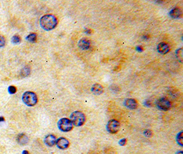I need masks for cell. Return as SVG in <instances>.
<instances>
[{
  "instance_id": "277c9868",
  "label": "cell",
  "mask_w": 183,
  "mask_h": 154,
  "mask_svg": "<svg viewBox=\"0 0 183 154\" xmlns=\"http://www.w3.org/2000/svg\"><path fill=\"white\" fill-rule=\"evenodd\" d=\"M58 127L59 129L63 132H68L73 129V125L71 120L67 118H62L58 122Z\"/></svg>"
},
{
  "instance_id": "30bf717a",
  "label": "cell",
  "mask_w": 183,
  "mask_h": 154,
  "mask_svg": "<svg viewBox=\"0 0 183 154\" xmlns=\"http://www.w3.org/2000/svg\"><path fill=\"white\" fill-rule=\"evenodd\" d=\"M157 50L161 54H165L170 51V47H169L168 44L165 43H160L158 44L157 47Z\"/></svg>"
},
{
  "instance_id": "6da1fadb",
  "label": "cell",
  "mask_w": 183,
  "mask_h": 154,
  "mask_svg": "<svg viewBox=\"0 0 183 154\" xmlns=\"http://www.w3.org/2000/svg\"><path fill=\"white\" fill-rule=\"evenodd\" d=\"M59 21L57 17L53 15H45L40 19V25L45 30L50 31L53 30L57 26Z\"/></svg>"
},
{
  "instance_id": "9a60e30c",
  "label": "cell",
  "mask_w": 183,
  "mask_h": 154,
  "mask_svg": "<svg viewBox=\"0 0 183 154\" xmlns=\"http://www.w3.org/2000/svg\"><path fill=\"white\" fill-rule=\"evenodd\" d=\"M37 36L36 33H31L29 35H28V36L26 37L27 41H28L30 43H34L37 41Z\"/></svg>"
},
{
  "instance_id": "4fadbf2b",
  "label": "cell",
  "mask_w": 183,
  "mask_h": 154,
  "mask_svg": "<svg viewBox=\"0 0 183 154\" xmlns=\"http://www.w3.org/2000/svg\"><path fill=\"white\" fill-rule=\"evenodd\" d=\"M17 141L21 145H25L28 142L29 138L25 134H20L17 138Z\"/></svg>"
},
{
  "instance_id": "7402d4cb",
  "label": "cell",
  "mask_w": 183,
  "mask_h": 154,
  "mask_svg": "<svg viewBox=\"0 0 183 154\" xmlns=\"http://www.w3.org/2000/svg\"><path fill=\"white\" fill-rule=\"evenodd\" d=\"M144 135L146 136V137L150 138L152 136V131L149 130V129H146V130L144 131Z\"/></svg>"
},
{
  "instance_id": "ffe728a7",
  "label": "cell",
  "mask_w": 183,
  "mask_h": 154,
  "mask_svg": "<svg viewBox=\"0 0 183 154\" xmlns=\"http://www.w3.org/2000/svg\"><path fill=\"white\" fill-rule=\"evenodd\" d=\"M8 92L10 93V94H15V93L17 92V88L15 86H9Z\"/></svg>"
},
{
  "instance_id": "44dd1931",
  "label": "cell",
  "mask_w": 183,
  "mask_h": 154,
  "mask_svg": "<svg viewBox=\"0 0 183 154\" xmlns=\"http://www.w3.org/2000/svg\"><path fill=\"white\" fill-rule=\"evenodd\" d=\"M6 45V39L3 36L0 35V47H2Z\"/></svg>"
},
{
  "instance_id": "5b68a950",
  "label": "cell",
  "mask_w": 183,
  "mask_h": 154,
  "mask_svg": "<svg viewBox=\"0 0 183 154\" xmlns=\"http://www.w3.org/2000/svg\"><path fill=\"white\" fill-rule=\"evenodd\" d=\"M120 123L117 120L113 119L109 120L106 125V129L110 134H116L119 131Z\"/></svg>"
},
{
  "instance_id": "cb8c5ba5",
  "label": "cell",
  "mask_w": 183,
  "mask_h": 154,
  "mask_svg": "<svg viewBox=\"0 0 183 154\" xmlns=\"http://www.w3.org/2000/svg\"><path fill=\"white\" fill-rule=\"evenodd\" d=\"M85 32L86 33V34H90L91 33V30H90V29H87V30H85Z\"/></svg>"
},
{
  "instance_id": "7c38bea8",
  "label": "cell",
  "mask_w": 183,
  "mask_h": 154,
  "mask_svg": "<svg viewBox=\"0 0 183 154\" xmlns=\"http://www.w3.org/2000/svg\"><path fill=\"white\" fill-rule=\"evenodd\" d=\"M91 91L94 95H100L103 93L104 87L100 84H93L92 88H91Z\"/></svg>"
},
{
  "instance_id": "d6986e66",
  "label": "cell",
  "mask_w": 183,
  "mask_h": 154,
  "mask_svg": "<svg viewBox=\"0 0 183 154\" xmlns=\"http://www.w3.org/2000/svg\"><path fill=\"white\" fill-rule=\"evenodd\" d=\"M30 73V68L28 66H26L25 68H23L21 71V75L23 77L28 76Z\"/></svg>"
},
{
  "instance_id": "9c48e42d",
  "label": "cell",
  "mask_w": 183,
  "mask_h": 154,
  "mask_svg": "<svg viewBox=\"0 0 183 154\" xmlns=\"http://www.w3.org/2000/svg\"><path fill=\"white\" fill-rule=\"evenodd\" d=\"M56 138L54 135L53 134H49L48 136H46L45 138V143L47 145L48 147H53L56 145Z\"/></svg>"
},
{
  "instance_id": "5bb4252c",
  "label": "cell",
  "mask_w": 183,
  "mask_h": 154,
  "mask_svg": "<svg viewBox=\"0 0 183 154\" xmlns=\"http://www.w3.org/2000/svg\"><path fill=\"white\" fill-rule=\"evenodd\" d=\"M170 16L173 19H178L182 16V10L180 8H174L170 11Z\"/></svg>"
},
{
  "instance_id": "3957f363",
  "label": "cell",
  "mask_w": 183,
  "mask_h": 154,
  "mask_svg": "<svg viewBox=\"0 0 183 154\" xmlns=\"http://www.w3.org/2000/svg\"><path fill=\"white\" fill-rule=\"evenodd\" d=\"M22 100L28 106H34L38 102L37 95L32 91H27L22 96Z\"/></svg>"
},
{
  "instance_id": "603a6c76",
  "label": "cell",
  "mask_w": 183,
  "mask_h": 154,
  "mask_svg": "<svg viewBox=\"0 0 183 154\" xmlns=\"http://www.w3.org/2000/svg\"><path fill=\"white\" fill-rule=\"evenodd\" d=\"M126 142H127L126 138H122V140H119V144L121 146H124L126 144Z\"/></svg>"
},
{
  "instance_id": "ac0fdd59",
  "label": "cell",
  "mask_w": 183,
  "mask_h": 154,
  "mask_svg": "<svg viewBox=\"0 0 183 154\" xmlns=\"http://www.w3.org/2000/svg\"><path fill=\"white\" fill-rule=\"evenodd\" d=\"M176 58H177L178 60H179L180 62H182V49L180 48L176 50Z\"/></svg>"
},
{
  "instance_id": "8fae6325",
  "label": "cell",
  "mask_w": 183,
  "mask_h": 154,
  "mask_svg": "<svg viewBox=\"0 0 183 154\" xmlns=\"http://www.w3.org/2000/svg\"><path fill=\"white\" fill-rule=\"evenodd\" d=\"M124 105L127 108L132 109V110H135L137 109L138 107V103L135 99H127L124 101Z\"/></svg>"
},
{
  "instance_id": "ba28073f",
  "label": "cell",
  "mask_w": 183,
  "mask_h": 154,
  "mask_svg": "<svg viewBox=\"0 0 183 154\" xmlns=\"http://www.w3.org/2000/svg\"><path fill=\"white\" fill-rule=\"evenodd\" d=\"M91 41L86 38H82L78 42V47L83 50H87L91 47Z\"/></svg>"
},
{
  "instance_id": "8992f818",
  "label": "cell",
  "mask_w": 183,
  "mask_h": 154,
  "mask_svg": "<svg viewBox=\"0 0 183 154\" xmlns=\"http://www.w3.org/2000/svg\"><path fill=\"white\" fill-rule=\"evenodd\" d=\"M157 107L160 110H163V111H167L169 110V109L171 108V102L169 101L167 98H160L158 100V101L157 103Z\"/></svg>"
},
{
  "instance_id": "d4e9b609",
  "label": "cell",
  "mask_w": 183,
  "mask_h": 154,
  "mask_svg": "<svg viewBox=\"0 0 183 154\" xmlns=\"http://www.w3.org/2000/svg\"><path fill=\"white\" fill-rule=\"evenodd\" d=\"M137 51H143V48L141 47V46H139V47H137Z\"/></svg>"
},
{
  "instance_id": "4316f807",
  "label": "cell",
  "mask_w": 183,
  "mask_h": 154,
  "mask_svg": "<svg viewBox=\"0 0 183 154\" xmlns=\"http://www.w3.org/2000/svg\"><path fill=\"white\" fill-rule=\"evenodd\" d=\"M22 154H29V152H28V151L25 150V151H23V153H22Z\"/></svg>"
},
{
  "instance_id": "83f0119b",
  "label": "cell",
  "mask_w": 183,
  "mask_h": 154,
  "mask_svg": "<svg viewBox=\"0 0 183 154\" xmlns=\"http://www.w3.org/2000/svg\"><path fill=\"white\" fill-rule=\"evenodd\" d=\"M176 154H183V152L182 151H178V152Z\"/></svg>"
},
{
  "instance_id": "7a4b0ae2",
  "label": "cell",
  "mask_w": 183,
  "mask_h": 154,
  "mask_svg": "<svg viewBox=\"0 0 183 154\" xmlns=\"http://www.w3.org/2000/svg\"><path fill=\"white\" fill-rule=\"evenodd\" d=\"M70 120L73 126L80 127L86 121V116L81 111H75L70 116Z\"/></svg>"
},
{
  "instance_id": "484cf974",
  "label": "cell",
  "mask_w": 183,
  "mask_h": 154,
  "mask_svg": "<svg viewBox=\"0 0 183 154\" xmlns=\"http://www.w3.org/2000/svg\"><path fill=\"white\" fill-rule=\"evenodd\" d=\"M4 120H5V119H4V117H0V123H1V122H4Z\"/></svg>"
},
{
  "instance_id": "2e32d148",
  "label": "cell",
  "mask_w": 183,
  "mask_h": 154,
  "mask_svg": "<svg viewBox=\"0 0 183 154\" xmlns=\"http://www.w3.org/2000/svg\"><path fill=\"white\" fill-rule=\"evenodd\" d=\"M182 134H183L182 131H180V132L178 134L177 137H176V141H177L178 144L181 147H182V145H183V135H182Z\"/></svg>"
},
{
  "instance_id": "52a82bcc",
  "label": "cell",
  "mask_w": 183,
  "mask_h": 154,
  "mask_svg": "<svg viewBox=\"0 0 183 154\" xmlns=\"http://www.w3.org/2000/svg\"><path fill=\"white\" fill-rule=\"evenodd\" d=\"M56 145L60 149H66L70 147V141L66 138L61 137L56 140Z\"/></svg>"
},
{
  "instance_id": "e0dca14e",
  "label": "cell",
  "mask_w": 183,
  "mask_h": 154,
  "mask_svg": "<svg viewBox=\"0 0 183 154\" xmlns=\"http://www.w3.org/2000/svg\"><path fill=\"white\" fill-rule=\"evenodd\" d=\"M21 37H20L18 34L14 35L12 38V43L13 44H15V45L19 44L20 43H21Z\"/></svg>"
}]
</instances>
